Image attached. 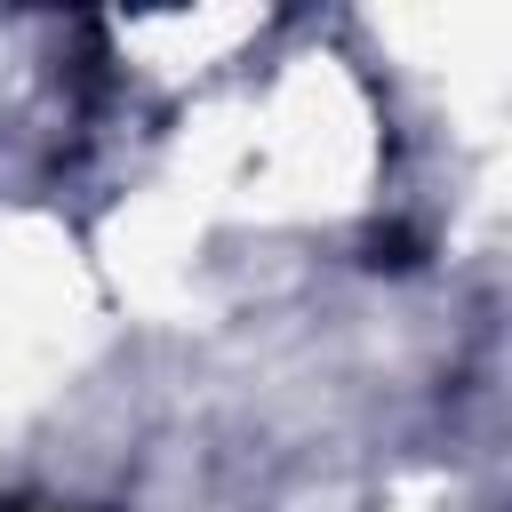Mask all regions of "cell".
I'll list each match as a JSON object with an SVG mask.
<instances>
[{
	"instance_id": "5b68a950",
	"label": "cell",
	"mask_w": 512,
	"mask_h": 512,
	"mask_svg": "<svg viewBox=\"0 0 512 512\" xmlns=\"http://www.w3.org/2000/svg\"><path fill=\"white\" fill-rule=\"evenodd\" d=\"M248 176H256V104H208V112H192V128H184V144H176V184L168 192H184L200 216H216V208H248Z\"/></svg>"
},
{
	"instance_id": "277c9868",
	"label": "cell",
	"mask_w": 512,
	"mask_h": 512,
	"mask_svg": "<svg viewBox=\"0 0 512 512\" xmlns=\"http://www.w3.org/2000/svg\"><path fill=\"white\" fill-rule=\"evenodd\" d=\"M200 208L184 200V192H144V200H128L112 224H104V280L128 296V304H144V312H168V304H184V280H192V256H200Z\"/></svg>"
},
{
	"instance_id": "3957f363",
	"label": "cell",
	"mask_w": 512,
	"mask_h": 512,
	"mask_svg": "<svg viewBox=\"0 0 512 512\" xmlns=\"http://www.w3.org/2000/svg\"><path fill=\"white\" fill-rule=\"evenodd\" d=\"M376 32L448 80V104L488 128L504 112V88H512V16L488 8V0H448V8H376Z\"/></svg>"
},
{
	"instance_id": "7a4b0ae2",
	"label": "cell",
	"mask_w": 512,
	"mask_h": 512,
	"mask_svg": "<svg viewBox=\"0 0 512 512\" xmlns=\"http://www.w3.org/2000/svg\"><path fill=\"white\" fill-rule=\"evenodd\" d=\"M88 256L48 216H0V416L32 408L88 344Z\"/></svg>"
},
{
	"instance_id": "6da1fadb",
	"label": "cell",
	"mask_w": 512,
	"mask_h": 512,
	"mask_svg": "<svg viewBox=\"0 0 512 512\" xmlns=\"http://www.w3.org/2000/svg\"><path fill=\"white\" fill-rule=\"evenodd\" d=\"M376 176V120L336 56H296L256 104V176L240 216H336Z\"/></svg>"
},
{
	"instance_id": "8992f818",
	"label": "cell",
	"mask_w": 512,
	"mask_h": 512,
	"mask_svg": "<svg viewBox=\"0 0 512 512\" xmlns=\"http://www.w3.org/2000/svg\"><path fill=\"white\" fill-rule=\"evenodd\" d=\"M256 32V8H176V16H120V48H136L152 72H200L224 48Z\"/></svg>"
}]
</instances>
